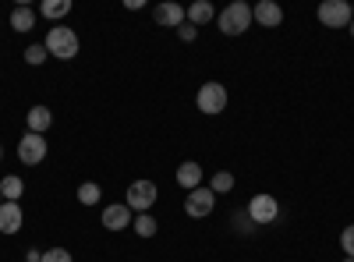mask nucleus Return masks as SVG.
Listing matches in <instances>:
<instances>
[{
	"instance_id": "28",
	"label": "nucleus",
	"mask_w": 354,
	"mask_h": 262,
	"mask_svg": "<svg viewBox=\"0 0 354 262\" xmlns=\"http://www.w3.org/2000/svg\"><path fill=\"white\" fill-rule=\"evenodd\" d=\"M344 262H354V259H351V255H347V259H344Z\"/></svg>"
},
{
	"instance_id": "16",
	"label": "nucleus",
	"mask_w": 354,
	"mask_h": 262,
	"mask_svg": "<svg viewBox=\"0 0 354 262\" xmlns=\"http://www.w3.org/2000/svg\"><path fill=\"white\" fill-rule=\"evenodd\" d=\"M68 11H71V0H43V4H39V15L50 18V21L68 18Z\"/></svg>"
},
{
	"instance_id": "19",
	"label": "nucleus",
	"mask_w": 354,
	"mask_h": 262,
	"mask_svg": "<svg viewBox=\"0 0 354 262\" xmlns=\"http://www.w3.org/2000/svg\"><path fill=\"white\" fill-rule=\"evenodd\" d=\"M131 227H135V234H138V238H153V234H156V220H153V213H138V216L131 220Z\"/></svg>"
},
{
	"instance_id": "12",
	"label": "nucleus",
	"mask_w": 354,
	"mask_h": 262,
	"mask_svg": "<svg viewBox=\"0 0 354 262\" xmlns=\"http://www.w3.org/2000/svg\"><path fill=\"white\" fill-rule=\"evenodd\" d=\"M153 18H156L160 25H167V28H181V25L188 21V11H185L181 4H160V8L153 11Z\"/></svg>"
},
{
	"instance_id": "10",
	"label": "nucleus",
	"mask_w": 354,
	"mask_h": 262,
	"mask_svg": "<svg viewBox=\"0 0 354 262\" xmlns=\"http://www.w3.org/2000/svg\"><path fill=\"white\" fill-rule=\"evenodd\" d=\"M103 227H106V230H124V227H131L128 202H113V206H106V209H103Z\"/></svg>"
},
{
	"instance_id": "31",
	"label": "nucleus",
	"mask_w": 354,
	"mask_h": 262,
	"mask_svg": "<svg viewBox=\"0 0 354 262\" xmlns=\"http://www.w3.org/2000/svg\"><path fill=\"white\" fill-rule=\"evenodd\" d=\"M25 262H28V259H25Z\"/></svg>"
},
{
	"instance_id": "1",
	"label": "nucleus",
	"mask_w": 354,
	"mask_h": 262,
	"mask_svg": "<svg viewBox=\"0 0 354 262\" xmlns=\"http://www.w3.org/2000/svg\"><path fill=\"white\" fill-rule=\"evenodd\" d=\"M252 8L245 4V0H234V4H227L220 15H216V25H220V32L223 36H241L248 32V25H252Z\"/></svg>"
},
{
	"instance_id": "25",
	"label": "nucleus",
	"mask_w": 354,
	"mask_h": 262,
	"mask_svg": "<svg viewBox=\"0 0 354 262\" xmlns=\"http://www.w3.org/2000/svg\"><path fill=\"white\" fill-rule=\"evenodd\" d=\"M230 223H234V227H238V230H241V234H248V230L255 227V223H252V216H248L245 209H241V213H234V216H230Z\"/></svg>"
},
{
	"instance_id": "21",
	"label": "nucleus",
	"mask_w": 354,
	"mask_h": 262,
	"mask_svg": "<svg viewBox=\"0 0 354 262\" xmlns=\"http://www.w3.org/2000/svg\"><path fill=\"white\" fill-rule=\"evenodd\" d=\"M209 188H213V195H227V191H234V174H230V170H220V174H213Z\"/></svg>"
},
{
	"instance_id": "5",
	"label": "nucleus",
	"mask_w": 354,
	"mask_h": 262,
	"mask_svg": "<svg viewBox=\"0 0 354 262\" xmlns=\"http://www.w3.org/2000/svg\"><path fill=\"white\" fill-rule=\"evenodd\" d=\"M156 198H160V188L153 181H131V188H128V209L149 213L156 206Z\"/></svg>"
},
{
	"instance_id": "11",
	"label": "nucleus",
	"mask_w": 354,
	"mask_h": 262,
	"mask_svg": "<svg viewBox=\"0 0 354 262\" xmlns=\"http://www.w3.org/2000/svg\"><path fill=\"white\" fill-rule=\"evenodd\" d=\"M21 206L18 202H4V206H0V234H18L21 230Z\"/></svg>"
},
{
	"instance_id": "3",
	"label": "nucleus",
	"mask_w": 354,
	"mask_h": 262,
	"mask_svg": "<svg viewBox=\"0 0 354 262\" xmlns=\"http://www.w3.org/2000/svg\"><path fill=\"white\" fill-rule=\"evenodd\" d=\"M245 213L252 216V223L255 227H266V223H273L277 216H280V202L273 198V195H252V202L245 206Z\"/></svg>"
},
{
	"instance_id": "15",
	"label": "nucleus",
	"mask_w": 354,
	"mask_h": 262,
	"mask_svg": "<svg viewBox=\"0 0 354 262\" xmlns=\"http://www.w3.org/2000/svg\"><path fill=\"white\" fill-rule=\"evenodd\" d=\"M185 11H188V21H192L195 28L216 18V15H213V4H209V0H195V4H192V8H185Z\"/></svg>"
},
{
	"instance_id": "30",
	"label": "nucleus",
	"mask_w": 354,
	"mask_h": 262,
	"mask_svg": "<svg viewBox=\"0 0 354 262\" xmlns=\"http://www.w3.org/2000/svg\"><path fill=\"white\" fill-rule=\"evenodd\" d=\"M0 156H4V149H0Z\"/></svg>"
},
{
	"instance_id": "29",
	"label": "nucleus",
	"mask_w": 354,
	"mask_h": 262,
	"mask_svg": "<svg viewBox=\"0 0 354 262\" xmlns=\"http://www.w3.org/2000/svg\"><path fill=\"white\" fill-rule=\"evenodd\" d=\"M0 206H4V195H0Z\"/></svg>"
},
{
	"instance_id": "27",
	"label": "nucleus",
	"mask_w": 354,
	"mask_h": 262,
	"mask_svg": "<svg viewBox=\"0 0 354 262\" xmlns=\"http://www.w3.org/2000/svg\"><path fill=\"white\" fill-rule=\"evenodd\" d=\"M347 28H351V36H354V21H351V25H347Z\"/></svg>"
},
{
	"instance_id": "9",
	"label": "nucleus",
	"mask_w": 354,
	"mask_h": 262,
	"mask_svg": "<svg viewBox=\"0 0 354 262\" xmlns=\"http://www.w3.org/2000/svg\"><path fill=\"white\" fill-rule=\"evenodd\" d=\"M252 18H255L259 25H266V28H277V25L283 21V8L273 4V0H259V4L252 8Z\"/></svg>"
},
{
	"instance_id": "14",
	"label": "nucleus",
	"mask_w": 354,
	"mask_h": 262,
	"mask_svg": "<svg viewBox=\"0 0 354 262\" xmlns=\"http://www.w3.org/2000/svg\"><path fill=\"white\" fill-rule=\"evenodd\" d=\"M25 121H28V131H32V135H43L53 124V113H50V106H32L25 113Z\"/></svg>"
},
{
	"instance_id": "13",
	"label": "nucleus",
	"mask_w": 354,
	"mask_h": 262,
	"mask_svg": "<svg viewBox=\"0 0 354 262\" xmlns=\"http://www.w3.org/2000/svg\"><path fill=\"white\" fill-rule=\"evenodd\" d=\"M202 167L195 163V160H188V163H181L177 167V185H181L185 191H195V188H202Z\"/></svg>"
},
{
	"instance_id": "8",
	"label": "nucleus",
	"mask_w": 354,
	"mask_h": 262,
	"mask_svg": "<svg viewBox=\"0 0 354 262\" xmlns=\"http://www.w3.org/2000/svg\"><path fill=\"white\" fill-rule=\"evenodd\" d=\"M213 209H216L213 188H195V191H188V198H185V213H188V216L202 220V216H209Z\"/></svg>"
},
{
	"instance_id": "4",
	"label": "nucleus",
	"mask_w": 354,
	"mask_h": 262,
	"mask_svg": "<svg viewBox=\"0 0 354 262\" xmlns=\"http://www.w3.org/2000/svg\"><path fill=\"white\" fill-rule=\"evenodd\" d=\"M195 103H198L202 113L216 118V113H223V106H227V89H223L220 82H205L202 89H198V96H195Z\"/></svg>"
},
{
	"instance_id": "22",
	"label": "nucleus",
	"mask_w": 354,
	"mask_h": 262,
	"mask_svg": "<svg viewBox=\"0 0 354 262\" xmlns=\"http://www.w3.org/2000/svg\"><path fill=\"white\" fill-rule=\"evenodd\" d=\"M46 57H50V53H46V46H43V43H32V46L25 50V64H32V68H39V64L46 61Z\"/></svg>"
},
{
	"instance_id": "17",
	"label": "nucleus",
	"mask_w": 354,
	"mask_h": 262,
	"mask_svg": "<svg viewBox=\"0 0 354 262\" xmlns=\"http://www.w3.org/2000/svg\"><path fill=\"white\" fill-rule=\"evenodd\" d=\"M32 25H36V11L32 8H15L11 11V28L15 32H28Z\"/></svg>"
},
{
	"instance_id": "24",
	"label": "nucleus",
	"mask_w": 354,
	"mask_h": 262,
	"mask_svg": "<svg viewBox=\"0 0 354 262\" xmlns=\"http://www.w3.org/2000/svg\"><path fill=\"white\" fill-rule=\"evenodd\" d=\"M340 248H344V255H351V259H354V223H351V227H344V234H340Z\"/></svg>"
},
{
	"instance_id": "6",
	"label": "nucleus",
	"mask_w": 354,
	"mask_h": 262,
	"mask_svg": "<svg viewBox=\"0 0 354 262\" xmlns=\"http://www.w3.org/2000/svg\"><path fill=\"white\" fill-rule=\"evenodd\" d=\"M319 21L330 28H344L354 21V8L347 0H326V4H319Z\"/></svg>"
},
{
	"instance_id": "18",
	"label": "nucleus",
	"mask_w": 354,
	"mask_h": 262,
	"mask_svg": "<svg viewBox=\"0 0 354 262\" xmlns=\"http://www.w3.org/2000/svg\"><path fill=\"white\" fill-rule=\"evenodd\" d=\"M21 191H25V181H21V178H15V174H8V178L0 181V195H4V202L21 198Z\"/></svg>"
},
{
	"instance_id": "26",
	"label": "nucleus",
	"mask_w": 354,
	"mask_h": 262,
	"mask_svg": "<svg viewBox=\"0 0 354 262\" xmlns=\"http://www.w3.org/2000/svg\"><path fill=\"white\" fill-rule=\"evenodd\" d=\"M195 36H198V28L192 21H185L181 28H177V39H181V43H195Z\"/></svg>"
},
{
	"instance_id": "7",
	"label": "nucleus",
	"mask_w": 354,
	"mask_h": 262,
	"mask_svg": "<svg viewBox=\"0 0 354 262\" xmlns=\"http://www.w3.org/2000/svg\"><path fill=\"white\" fill-rule=\"evenodd\" d=\"M46 138L43 135H32V131H25L21 135V142H18V160L25 163V167H36V163H43L46 160Z\"/></svg>"
},
{
	"instance_id": "20",
	"label": "nucleus",
	"mask_w": 354,
	"mask_h": 262,
	"mask_svg": "<svg viewBox=\"0 0 354 262\" xmlns=\"http://www.w3.org/2000/svg\"><path fill=\"white\" fill-rule=\"evenodd\" d=\"M100 198H103V188L100 185H93V181L78 185V202H82V206H96Z\"/></svg>"
},
{
	"instance_id": "2",
	"label": "nucleus",
	"mask_w": 354,
	"mask_h": 262,
	"mask_svg": "<svg viewBox=\"0 0 354 262\" xmlns=\"http://www.w3.org/2000/svg\"><path fill=\"white\" fill-rule=\"evenodd\" d=\"M46 53L57 57V61H75L78 57V36H75V28H64V25H57L46 32Z\"/></svg>"
},
{
	"instance_id": "23",
	"label": "nucleus",
	"mask_w": 354,
	"mask_h": 262,
	"mask_svg": "<svg viewBox=\"0 0 354 262\" xmlns=\"http://www.w3.org/2000/svg\"><path fill=\"white\" fill-rule=\"evenodd\" d=\"M39 262H75L71 259V252L68 248H50V252H43V259Z\"/></svg>"
}]
</instances>
